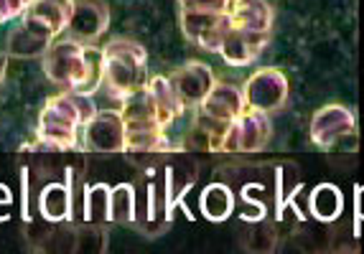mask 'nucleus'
I'll use <instances>...</instances> for the list:
<instances>
[{
  "label": "nucleus",
  "instance_id": "1",
  "mask_svg": "<svg viewBox=\"0 0 364 254\" xmlns=\"http://www.w3.org/2000/svg\"><path fill=\"white\" fill-rule=\"evenodd\" d=\"M97 115L92 94L67 89L43 104L36 125V145L28 150H79V127Z\"/></svg>",
  "mask_w": 364,
  "mask_h": 254
},
{
  "label": "nucleus",
  "instance_id": "2",
  "mask_svg": "<svg viewBox=\"0 0 364 254\" xmlns=\"http://www.w3.org/2000/svg\"><path fill=\"white\" fill-rule=\"evenodd\" d=\"M105 87L112 97H130L146 87L148 54L135 38H112L102 46Z\"/></svg>",
  "mask_w": 364,
  "mask_h": 254
},
{
  "label": "nucleus",
  "instance_id": "3",
  "mask_svg": "<svg viewBox=\"0 0 364 254\" xmlns=\"http://www.w3.org/2000/svg\"><path fill=\"white\" fill-rule=\"evenodd\" d=\"M120 115L125 122V150L128 153H166L181 148L168 145L166 130L158 122L156 107L146 87L122 99Z\"/></svg>",
  "mask_w": 364,
  "mask_h": 254
},
{
  "label": "nucleus",
  "instance_id": "4",
  "mask_svg": "<svg viewBox=\"0 0 364 254\" xmlns=\"http://www.w3.org/2000/svg\"><path fill=\"white\" fill-rule=\"evenodd\" d=\"M273 138L270 115L257 109H245L237 120L227 122L225 135L219 140V153H260Z\"/></svg>",
  "mask_w": 364,
  "mask_h": 254
},
{
  "label": "nucleus",
  "instance_id": "5",
  "mask_svg": "<svg viewBox=\"0 0 364 254\" xmlns=\"http://www.w3.org/2000/svg\"><path fill=\"white\" fill-rule=\"evenodd\" d=\"M43 74L49 82L64 89H79L87 79V49L85 43L67 38L54 41L51 49L43 54Z\"/></svg>",
  "mask_w": 364,
  "mask_h": 254
},
{
  "label": "nucleus",
  "instance_id": "6",
  "mask_svg": "<svg viewBox=\"0 0 364 254\" xmlns=\"http://www.w3.org/2000/svg\"><path fill=\"white\" fill-rule=\"evenodd\" d=\"M311 143L321 150H331L344 140H354L357 135V117L344 104H323L311 117Z\"/></svg>",
  "mask_w": 364,
  "mask_h": 254
},
{
  "label": "nucleus",
  "instance_id": "7",
  "mask_svg": "<svg viewBox=\"0 0 364 254\" xmlns=\"http://www.w3.org/2000/svg\"><path fill=\"white\" fill-rule=\"evenodd\" d=\"M288 92H291L288 89V77L275 67L257 69L242 87L245 104L250 109L265 112V115H273V112L286 107Z\"/></svg>",
  "mask_w": 364,
  "mask_h": 254
},
{
  "label": "nucleus",
  "instance_id": "8",
  "mask_svg": "<svg viewBox=\"0 0 364 254\" xmlns=\"http://www.w3.org/2000/svg\"><path fill=\"white\" fill-rule=\"evenodd\" d=\"M178 26L186 41L196 43L201 49L219 54V46L225 41L227 31L232 28L227 13H204V11H181Z\"/></svg>",
  "mask_w": 364,
  "mask_h": 254
},
{
  "label": "nucleus",
  "instance_id": "9",
  "mask_svg": "<svg viewBox=\"0 0 364 254\" xmlns=\"http://www.w3.org/2000/svg\"><path fill=\"white\" fill-rule=\"evenodd\" d=\"M85 148L92 153H122L125 150V122L120 109H97L85 127Z\"/></svg>",
  "mask_w": 364,
  "mask_h": 254
},
{
  "label": "nucleus",
  "instance_id": "10",
  "mask_svg": "<svg viewBox=\"0 0 364 254\" xmlns=\"http://www.w3.org/2000/svg\"><path fill=\"white\" fill-rule=\"evenodd\" d=\"M171 84L176 89V97L181 99L183 109L186 107H201V102L207 99L212 87L217 84L212 67L201 64V61H188L183 67H178L171 74Z\"/></svg>",
  "mask_w": 364,
  "mask_h": 254
},
{
  "label": "nucleus",
  "instance_id": "11",
  "mask_svg": "<svg viewBox=\"0 0 364 254\" xmlns=\"http://www.w3.org/2000/svg\"><path fill=\"white\" fill-rule=\"evenodd\" d=\"M109 28V8L105 0H74L69 36L79 43H92Z\"/></svg>",
  "mask_w": 364,
  "mask_h": 254
},
{
  "label": "nucleus",
  "instance_id": "12",
  "mask_svg": "<svg viewBox=\"0 0 364 254\" xmlns=\"http://www.w3.org/2000/svg\"><path fill=\"white\" fill-rule=\"evenodd\" d=\"M267 41H270V33H252V31L230 28L222 46H219V56L230 67H247V64H252L262 54Z\"/></svg>",
  "mask_w": 364,
  "mask_h": 254
},
{
  "label": "nucleus",
  "instance_id": "13",
  "mask_svg": "<svg viewBox=\"0 0 364 254\" xmlns=\"http://www.w3.org/2000/svg\"><path fill=\"white\" fill-rule=\"evenodd\" d=\"M245 109H247V104H245L242 89L237 84H232V82H217L212 87V92L207 94V99L201 102L199 112L212 117V120L232 122L242 115Z\"/></svg>",
  "mask_w": 364,
  "mask_h": 254
},
{
  "label": "nucleus",
  "instance_id": "14",
  "mask_svg": "<svg viewBox=\"0 0 364 254\" xmlns=\"http://www.w3.org/2000/svg\"><path fill=\"white\" fill-rule=\"evenodd\" d=\"M51 43H54V36L49 31H43L33 21L23 18L18 28L11 31V36H8V56H13V59H36V56H43L51 49Z\"/></svg>",
  "mask_w": 364,
  "mask_h": 254
},
{
  "label": "nucleus",
  "instance_id": "15",
  "mask_svg": "<svg viewBox=\"0 0 364 254\" xmlns=\"http://www.w3.org/2000/svg\"><path fill=\"white\" fill-rule=\"evenodd\" d=\"M227 16L232 28L252 33H270L273 28V8L267 0H232Z\"/></svg>",
  "mask_w": 364,
  "mask_h": 254
},
{
  "label": "nucleus",
  "instance_id": "16",
  "mask_svg": "<svg viewBox=\"0 0 364 254\" xmlns=\"http://www.w3.org/2000/svg\"><path fill=\"white\" fill-rule=\"evenodd\" d=\"M74 11V0H33L26 8L23 18L33 21L36 26H41L43 31H49L51 36H59L61 31L69 28Z\"/></svg>",
  "mask_w": 364,
  "mask_h": 254
},
{
  "label": "nucleus",
  "instance_id": "17",
  "mask_svg": "<svg viewBox=\"0 0 364 254\" xmlns=\"http://www.w3.org/2000/svg\"><path fill=\"white\" fill-rule=\"evenodd\" d=\"M38 214L51 224H72V191L67 181H51L41 188Z\"/></svg>",
  "mask_w": 364,
  "mask_h": 254
},
{
  "label": "nucleus",
  "instance_id": "18",
  "mask_svg": "<svg viewBox=\"0 0 364 254\" xmlns=\"http://www.w3.org/2000/svg\"><path fill=\"white\" fill-rule=\"evenodd\" d=\"M146 89H148V94H151L153 107H156L158 122H161L164 130H168V127L176 122V117L183 112V104H181V99L176 97V89L171 84V79L158 74V77L148 79Z\"/></svg>",
  "mask_w": 364,
  "mask_h": 254
},
{
  "label": "nucleus",
  "instance_id": "19",
  "mask_svg": "<svg viewBox=\"0 0 364 254\" xmlns=\"http://www.w3.org/2000/svg\"><path fill=\"white\" fill-rule=\"evenodd\" d=\"M311 216L321 224H334L336 219L344 214V194L334 183H318L309 196Z\"/></svg>",
  "mask_w": 364,
  "mask_h": 254
},
{
  "label": "nucleus",
  "instance_id": "20",
  "mask_svg": "<svg viewBox=\"0 0 364 254\" xmlns=\"http://www.w3.org/2000/svg\"><path fill=\"white\" fill-rule=\"evenodd\" d=\"M199 211L212 224L227 221L235 211V196H232L230 186L227 183H209L199 196Z\"/></svg>",
  "mask_w": 364,
  "mask_h": 254
},
{
  "label": "nucleus",
  "instance_id": "21",
  "mask_svg": "<svg viewBox=\"0 0 364 254\" xmlns=\"http://www.w3.org/2000/svg\"><path fill=\"white\" fill-rule=\"evenodd\" d=\"M196 176H199V168L196 163H181V170L178 165H168L166 168V209L168 214L173 211V206H178L183 201V196L191 191V186L196 183Z\"/></svg>",
  "mask_w": 364,
  "mask_h": 254
},
{
  "label": "nucleus",
  "instance_id": "22",
  "mask_svg": "<svg viewBox=\"0 0 364 254\" xmlns=\"http://www.w3.org/2000/svg\"><path fill=\"white\" fill-rule=\"evenodd\" d=\"M138 221V199L130 183H120L109 191V224L130 226Z\"/></svg>",
  "mask_w": 364,
  "mask_h": 254
},
{
  "label": "nucleus",
  "instance_id": "23",
  "mask_svg": "<svg viewBox=\"0 0 364 254\" xmlns=\"http://www.w3.org/2000/svg\"><path fill=\"white\" fill-rule=\"evenodd\" d=\"M304 178H301V170L293 160H286L275 168V206H278V219L283 216L286 206L296 199L298 188H301Z\"/></svg>",
  "mask_w": 364,
  "mask_h": 254
},
{
  "label": "nucleus",
  "instance_id": "24",
  "mask_svg": "<svg viewBox=\"0 0 364 254\" xmlns=\"http://www.w3.org/2000/svg\"><path fill=\"white\" fill-rule=\"evenodd\" d=\"M109 191L105 183L85 186V224H109Z\"/></svg>",
  "mask_w": 364,
  "mask_h": 254
},
{
  "label": "nucleus",
  "instance_id": "25",
  "mask_svg": "<svg viewBox=\"0 0 364 254\" xmlns=\"http://www.w3.org/2000/svg\"><path fill=\"white\" fill-rule=\"evenodd\" d=\"M245 249L250 252H273L275 249V231L265 221H252L247 236H245Z\"/></svg>",
  "mask_w": 364,
  "mask_h": 254
},
{
  "label": "nucleus",
  "instance_id": "26",
  "mask_svg": "<svg viewBox=\"0 0 364 254\" xmlns=\"http://www.w3.org/2000/svg\"><path fill=\"white\" fill-rule=\"evenodd\" d=\"M77 252H105V231L97 224H79Z\"/></svg>",
  "mask_w": 364,
  "mask_h": 254
},
{
  "label": "nucleus",
  "instance_id": "27",
  "mask_svg": "<svg viewBox=\"0 0 364 254\" xmlns=\"http://www.w3.org/2000/svg\"><path fill=\"white\" fill-rule=\"evenodd\" d=\"M232 0H178V11H204V13H227Z\"/></svg>",
  "mask_w": 364,
  "mask_h": 254
},
{
  "label": "nucleus",
  "instance_id": "28",
  "mask_svg": "<svg viewBox=\"0 0 364 254\" xmlns=\"http://www.w3.org/2000/svg\"><path fill=\"white\" fill-rule=\"evenodd\" d=\"M31 170L26 168H21V221H23V224H28V221H33V219H31V201H28V191H31Z\"/></svg>",
  "mask_w": 364,
  "mask_h": 254
},
{
  "label": "nucleus",
  "instance_id": "29",
  "mask_svg": "<svg viewBox=\"0 0 364 254\" xmlns=\"http://www.w3.org/2000/svg\"><path fill=\"white\" fill-rule=\"evenodd\" d=\"M28 8L26 0H0V23H8V21L21 18Z\"/></svg>",
  "mask_w": 364,
  "mask_h": 254
},
{
  "label": "nucleus",
  "instance_id": "30",
  "mask_svg": "<svg viewBox=\"0 0 364 254\" xmlns=\"http://www.w3.org/2000/svg\"><path fill=\"white\" fill-rule=\"evenodd\" d=\"M354 214H357V221H364V186H357L354 191Z\"/></svg>",
  "mask_w": 364,
  "mask_h": 254
},
{
  "label": "nucleus",
  "instance_id": "31",
  "mask_svg": "<svg viewBox=\"0 0 364 254\" xmlns=\"http://www.w3.org/2000/svg\"><path fill=\"white\" fill-rule=\"evenodd\" d=\"M11 204H13L11 188H8L6 183H0V206H8V209H11Z\"/></svg>",
  "mask_w": 364,
  "mask_h": 254
},
{
  "label": "nucleus",
  "instance_id": "32",
  "mask_svg": "<svg viewBox=\"0 0 364 254\" xmlns=\"http://www.w3.org/2000/svg\"><path fill=\"white\" fill-rule=\"evenodd\" d=\"M6 72H8V51H0V82L6 79Z\"/></svg>",
  "mask_w": 364,
  "mask_h": 254
},
{
  "label": "nucleus",
  "instance_id": "33",
  "mask_svg": "<svg viewBox=\"0 0 364 254\" xmlns=\"http://www.w3.org/2000/svg\"><path fill=\"white\" fill-rule=\"evenodd\" d=\"M26 3H28V6H31V3H33V0H26Z\"/></svg>",
  "mask_w": 364,
  "mask_h": 254
}]
</instances>
